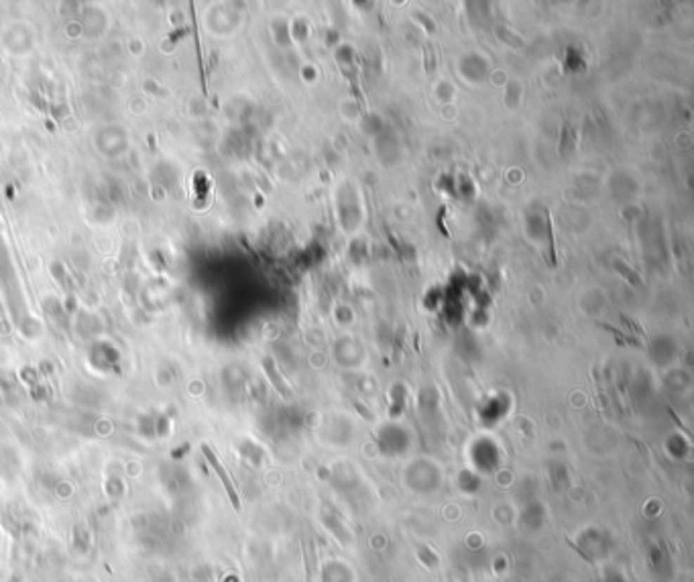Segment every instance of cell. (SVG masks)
I'll return each instance as SVG.
<instances>
[{
  "label": "cell",
  "mask_w": 694,
  "mask_h": 582,
  "mask_svg": "<svg viewBox=\"0 0 694 582\" xmlns=\"http://www.w3.org/2000/svg\"><path fill=\"white\" fill-rule=\"evenodd\" d=\"M202 452H204V456L208 458V463H210V466L214 468V472L218 474V479L222 481V485H224V489H226V495H229V499H231L232 507L238 511V509H240V499H238V493H236V489H234V485H232L229 472L224 470V466L220 465V460H218V456H216V454L212 452V448L204 444V446H202Z\"/></svg>",
  "instance_id": "1"
},
{
  "label": "cell",
  "mask_w": 694,
  "mask_h": 582,
  "mask_svg": "<svg viewBox=\"0 0 694 582\" xmlns=\"http://www.w3.org/2000/svg\"><path fill=\"white\" fill-rule=\"evenodd\" d=\"M265 367H267V373H269V377L275 381V387L279 389L281 391V395L283 397H290V389H285L283 387V383H281V379H279V375L275 373V367H273V363L271 361H265Z\"/></svg>",
  "instance_id": "2"
}]
</instances>
